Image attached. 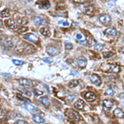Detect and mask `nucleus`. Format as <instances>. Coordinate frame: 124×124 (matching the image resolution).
Here are the masks:
<instances>
[{
	"label": "nucleus",
	"mask_w": 124,
	"mask_h": 124,
	"mask_svg": "<svg viewBox=\"0 0 124 124\" xmlns=\"http://www.w3.org/2000/svg\"><path fill=\"white\" fill-rule=\"evenodd\" d=\"M101 69L107 73H118L121 70L120 66L116 64H105L102 65Z\"/></svg>",
	"instance_id": "nucleus-1"
},
{
	"label": "nucleus",
	"mask_w": 124,
	"mask_h": 124,
	"mask_svg": "<svg viewBox=\"0 0 124 124\" xmlns=\"http://www.w3.org/2000/svg\"><path fill=\"white\" fill-rule=\"evenodd\" d=\"M65 114H66L70 119L75 120V121L76 122H79L81 120L80 115H79L76 111H75V110L73 109H67L66 111H65Z\"/></svg>",
	"instance_id": "nucleus-2"
},
{
	"label": "nucleus",
	"mask_w": 124,
	"mask_h": 124,
	"mask_svg": "<svg viewBox=\"0 0 124 124\" xmlns=\"http://www.w3.org/2000/svg\"><path fill=\"white\" fill-rule=\"evenodd\" d=\"M5 25L7 28H8L10 30L16 31L17 30V24L12 19H7V21H5Z\"/></svg>",
	"instance_id": "nucleus-3"
},
{
	"label": "nucleus",
	"mask_w": 124,
	"mask_h": 124,
	"mask_svg": "<svg viewBox=\"0 0 124 124\" xmlns=\"http://www.w3.org/2000/svg\"><path fill=\"white\" fill-rule=\"evenodd\" d=\"M113 105H114V103L111 99H104L103 102V106L104 110H106L108 112L111 110V108H113Z\"/></svg>",
	"instance_id": "nucleus-4"
},
{
	"label": "nucleus",
	"mask_w": 124,
	"mask_h": 124,
	"mask_svg": "<svg viewBox=\"0 0 124 124\" xmlns=\"http://www.w3.org/2000/svg\"><path fill=\"white\" fill-rule=\"evenodd\" d=\"M98 19H99L100 22L104 25L109 24L110 22H111V17L108 14H103L101 16H99V18Z\"/></svg>",
	"instance_id": "nucleus-5"
},
{
	"label": "nucleus",
	"mask_w": 124,
	"mask_h": 124,
	"mask_svg": "<svg viewBox=\"0 0 124 124\" xmlns=\"http://www.w3.org/2000/svg\"><path fill=\"white\" fill-rule=\"evenodd\" d=\"M76 63H77V65H78L79 67H80L81 69H84V68L86 67L87 60L85 59L84 56H80L76 60Z\"/></svg>",
	"instance_id": "nucleus-6"
},
{
	"label": "nucleus",
	"mask_w": 124,
	"mask_h": 124,
	"mask_svg": "<svg viewBox=\"0 0 124 124\" xmlns=\"http://www.w3.org/2000/svg\"><path fill=\"white\" fill-rule=\"evenodd\" d=\"M84 98H86L87 101L89 102H94L96 99V95L92 92H87L85 93Z\"/></svg>",
	"instance_id": "nucleus-7"
},
{
	"label": "nucleus",
	"mask_w": 124,
	"mask_h": 124,
	"mask_svg": "<svg viewBox=\"0 0 124 124\" xmlns=\"http://www.w3.org/2000/svg\"><path fill=\"white\" fill-rule=\"evenodd\" d=\"M25 38H26L28 41H32V42H37L38 41H39V38H38L35 34H32V33L27 34L26 36H25Z\"/></svg>",
	"instance_id": "nucleus-8"
},
{
	"label": "nucleus",
	"mask_w": 124,
	"mask_h": 124,
	"mask_svg": "<svg viewBox=\"0 0 124 124\" xmlns=\"http://www.w3.org/2000/svg\"><path fill=\"white\" fill-rule=\"evenodd\" d=\"M74 106H75V108H77V109H79V110H84V108L85 107V103L83 100L79 99L74 104Z\"/></svg>",
	"instance_id": "nucleus-9"
},
{
	"label": "nucleus",
	"mask_w": 124,
	"mask_h": 124,
	"mask_svg": "<svg viewBox=\"0 0 124 124\" xmlns=\"http://www.w3.org/2000/svg\"><path fill=\"white\" fill-rule=\"evenodd\" d=\"M46 52H47L50 55H56L59 51H58L56 48L53 47V46H48V47L46 48Z\"/></svg>",
	"instance_id": "nucleus-10"
},
{
	"label": "nucleus",
	"mask_w": 124,
	"mask_h": 124,
	"mask_svg": "<svg viewBox=\"0 0 124 124\" xmlns=\"http://www.w3.org/2000/svg\"><path fill=\"white\" fill-rule=\"evenodd\" d=\"M105 34L108 35L109 36H115L117 35V30L113 28H107L105 30Z\"/></svg>",
	"instance_id": "nucleus-11"
},
{
	"label": "nucleus",
	"mask_w": 124,
	"mask_h": 124,
	"mask_svg": "<svg viewBox=\"0 0 124 124\" xmlns=\"http://www.w3.org/2000/svg\"><path fill=\"white\" fill-rule=\"evenodd\" d=\"M90 80H91V82H92L93 84H94L96 85L100 84V78L97 75H94H94H90Z\"/></svg>",
	"instance_id": "nucleus-12"
},
{
	"label": "nucleus",
	"mask_w": 124,
	"mask_h": 124,
	"mask_svg": "<svg viewBox=\"0 0 124 124\" xmlns=\"http://www.w3.org/2000/svg\"><path fill=\"white\" fill-rule=\"evenodd\" d=\"M24 51H25V46L23 45L22 43H19L17 44L15 47V51L18 54H22V53H24Z\"/></svg>",
	"instance_id": "nucleus-13"
},
{
	"label": "nucleus",
	"mask_w": 124,
	"mask_h": 124,
	"mask_svg": "<svg viewBox=\"0 0 124 124\" xmlns=\"http://www.w3.org/2000/svg\"><path fill=\"white\" fill-rule=\"evenodd\" d=\"M22 107L24 108H26V109H28V111H30V112H36V111H37V109H36V107H34L33 105H31L30 103H23L22 104Z\"/></svg>",
	"instance_id": "nucleus-14"
},
{
	"label": "nucleus",
	"mask_w": 124,
	"mask_h": 124,
	"mask_svg": "<svg viewBox=\"0 0 124 124\" xmlns=\"http://www.w3.org/2000/svg\"><path fill=\"white\" fill-rule=\"evenodd\" d=\"M33 22H34L35 24L37 25V26H41V25L44 24V23L46 22V21L41 17H33Z\"/></svg>",
	"instance_id": "nucleus-15"
},
{
	"label": "nucleus",
	"mask_w": 124,
	"mask_h": 124,
	"mask_svg": "<svg viewBox=\"0 0 124 124\" xmlns=\"http://www.w3.org/2000/svg\"><path fill=\"white\" fill-rule=\"evenodd\" d=\"M40 33L44 36H49L51 35V31L48 28H41L40 29Z\"/></svg>",
	"instance_id": "nucleus-16"
},
{
	"label": "nucleus",
	"mask_w": 124,
	"mask_h": 124,
	"mask_svg": "<svg viewBox=\"0 0 124 124\" xmlns=\"http://www.w3.org/2000/svg\"><path fill=\"white\" fill-rule=\"evenodd\" d=\"M113 113H114V115H115L116 117H119V118H123V117H124L123 111L122 109H120V108H116V109L114 110Z\"/></svg>",
	"instance_id": "nucleus-17"
},
{
	"label": "nucleus",
	"mask_w": 124,
	"mask_h": 124,
	"mask_svg": "<svg viewBox=\"0 0 124 124\" xmlns=\"http://www.w3.org/2000/svg\"><path fill=\"white\" fill-rule=\"evenodd\" d=\"M19 83H20V84L22 85V86H31V85H32V82H31L29 79H24V78L19 79Z\"/></svg>",
	"instance_id": "nucleus-18"
},
{
	"label": "nucleus",
	"mask_w": 124,
	"mask_h": 124,
	"mask_svg": "<svg viewBox=\"0 0 124 124\" xmlns=\"http://www.w3.org/2000/svg\"><path fill=\"white\" fill-rule=\"evenodd\" d=\"M40 102L44 106H46V107H49V106H50V100L46 96L41 97V98H40Z\"/></svg>",
	"instance_id": "nucleus-19"
},
{
	"label": "nucleus",
	"mask_w": 124,
	"mask_h": 124,
	"mask_svg": "<svg viewBox=\"0 0 124 124\" xmlns=\"http://www.w3.org/2000/svg\"><path fill=\"white\" fill-rule=\"evenodd\" d=\"M32 119H33V121L36 123H43L44 122H45L44 118H42L41 117H40L39 115H36V114H34V115L32 116Z\"/></svg>",
	"instance_id": "nucleus-20"
},
{
	"label": "nucleus",
	"mask_w": 124,
	"mask_h": 124,
	"mask_svg": "<svg viewBox=\"0 0 124 124\" xmlns=\"http://www.w3.org/2000/svg\"><path fill=\"white\" fill-rule=\"evenodd\" d=\"M35 51V48L32 45H28L27 44V46H25V51L24 52L27 54H32Z\"/></svg>",
	"instance_id": "nucleus-21"
},
{
	"label": "nucleus",
	"mask_w": 124,
	"mask_h": 124,
	"mask_svg": "<svg viewBox=\"0 0 124 124\" xmlns=\"http://www.w3.org/2000/svg\"><path fill=\"white\" fill-rule=\"evenodd\" d=\"M3 46H4L5 49L10 50L13 47V42L11 40H6L4 41V44H3Z\"/></svg>",
	"instance_id": "nucleus-22"
},
{
	"label": "nucleus",
	"mask_w": 124,
	"mask_h": 124,
	"mask_svg": "<svg viewBox=\"0 0 124 124\" xmlns=\"http://www.w3.org/2000/svg\"><path fill=\"white\" fill-rule=\"evenodd\" d=\"M10 16V11L8 9H4L0 13V17H3V18H6V17H8Z\"/></svg>",
	"instance_id": "nucleus-23"
},
{
	"label": "nucleus",
	"mask_w": 124,
	"mask_h": 124,
	"mask_svg": "<svg viewBox=\"0 0 124 124\" xmlns=\"http://www.w3.org/2000/svg\"><path fill=\"white\" fill-rule=\"evenodd\" d=\"M6 117H7L6 111L5 110H3V108H0V122L4 121V120L6 119Z\"/></svg>",
	"instance_id": "nucleus-24"
},
{
	"label": "nucleus",
	"mask_w": 124,
	"mask_h": 124,
	"mask_svg": "<svg viewBox=\"0 0 124 124\" xmlns=\"http://www.w3.org/2000/svg\"><path fill=\"white\" fill-rule=\"evenodd\" d=\"M75 94H68V95L66 96L65 99H66V102L67 103H71L74 99H75Z\"/></svg>",
	"instance_id": "nucleus-25"
},
{
	"label": "nucleus",
	"mask_w": 124,
	"mask_h": 124,
	"mask_svg": "<svg viewBox=\"0 0 124 124\" xmlns=\"http://www.w3.org/2000/svg\"><path fill=\"white\" fill-rule=\"evenodd\" d=\"M18 22L20 23L21 25H27L28 23V19L27 17H21V18L18 19Z\"/></svg>",
	"instance_id": "nucleus-26"
},
{
	"label": "nucleus",
	"mask_w": 124,
	"mask_h": 124,
	"mask_svg": "<svg viewBox=\"0 0 124 124\" xmlns=\"http://www.w3.org/2000/svg\"><path fill=\"white\" fill-rule=\"evenodd\" d=\"M78 84H79V80H77V79H74V80H72L69 84V88H75Z\"/></svg>",
	"instance_id": "nucleus-27"
},
{
	"label": "nucleus",
	"mask_w": 124,
	"mask_h": 124,
	"mask_svg": "<svg viewBox=\"0 0 124 124\" xmlns=\"http://www.w3.org/2000/svg\"><path fill=\"white\" fill-rule=\"evenodd\" d=\"M17 98H18V99L22 100V101H23V102H27V103H30V100H29L28 98H27L26 97L21 95V94H17Z\"/></svg>",
	"instance_id": "nucleus-28"
},
{
	"label": "nucleus",
	"mask_w": 124,
	"mask_h": 124,
	"mask_svg": "<svg viewBox=\"0 0 124 124\" xmlns=\"http://www.w3.org/2000/svg\"><path fill=\"white\" fill-rule=\"evenodd\" d=\"M113 94H114V91L113 90V89H111V88L108 89V90L105 91V95H107V96L112 97V96H113Z\"/></svg>",
	"instance_id": "nucleus-29"
},
{
	"label": "nucleus",
	"mask_w": 124,
	"mask_h": 124,
	"mask_svg": "<svg viewBox=\"0 0 124 124\" xmlns=\"http://www.w3.org/2000/svg\"><path fill=\"white\" fill-rule=\"evenodd\" d=\"M40 6H41L43 8H48V7L50 6V3L49 2H46V1H44V2H40Z\"/></svg>",
	"instance_id": "nucleus-30"
},
{
	"label": "nucleus",
	"mask_w": 124,
	"mask_h": 124,
	"mask_svg": "<svg viewBox=\"0 0 124 124\" xmlns=\"http://www.w3.org/2000/svg\"><path fill=\"white\" fill-rule=\"evenodd\" d=\"M58 24L63 25V26H65V27L69 26V22H67V21H59V22H58Z\"/></svg>",
	"instance_id": "nucleus-31"
},
{
	"label": "nucleus",
	"mask_w": 124,
	"mask_h": 124,
	"mask_svg": "<svg viewBox=\"0 0 124 124\" xmlns=\"http://www.w3.org/2000/svg\"><path fill=\"white\" fill-rule=\"evenodd\" d=\"M92 12H93V7H87L86 9H85V13H87V14H89V15H91L92 14Z\"/></svg>",
	"instance_id": "nucleus-32"
},
{
	"label": "nucleus",
	"mask_w": 124,
	"mask_h": 124,
	"mask_svg": "<svg viewBox=\"0 0 124 124\" xmlns=\"http://www.w3.org/2000/svg\"><path fill=\"white\" fill-rule=\"evenodd\" d=\"M13 63L16 65H23V62L21 61H18V60H13Z\"/></svg>",
	"instance_id": "nucleus-33"
},
{
	"label": "nucleus",
	"mask_w": 124,
	"mask_h": 124,
	"mask_svg": "<svg viewBox=\"0 0 124 124\" xmlns=\"http://www.w3.org/2000/svg\"><path fill=\"white\" fill-rule=\"evenodd\" d=\"M42 61H43L44 62H46V63L50 64V63H51V62H52V59H51V58H50V57H46V58H43V59H42Z\"/></svg>",
	"instance_id": "nucleus-34"
},
{
	"label": "nucleus",
	"mask_w": 124,
	"mask_h": 124,
	"mask_svg": "<svg viewBox=\"0 0 124 124\" xmlns=\"http://www.w3.org/2000/svg\"><path fill=\"white\" fill-rule=\"evenodd\" d=\"M34 93L36 96H40V95H42L43 94V92L41 90H34Z\"/></svg>",
	"instance_id": "nucleus-35"
},
{
	"label": "nucleus",
	"mask_w": 124,
	"mask_h": 124,
	"mask_svg": "<svg viewBox=\"0 0 124 124\" xmlns=\"http://www.w3.org/2000/svg\"><path fill=\"white\" fill-rule=\"evenodd\" d=\"M112 55H113V52H105V53H103V56L105 58L111 57Z\"/></svg>",
	"instance_id": "nucleus-36"
},
{
	"label": "nucleus",
	"mask_w": 124,
	"mask_h": 124,
	"mask_svg": "<svg viewBox=\"0 0 124 124\" xmlns=\"http://www.w3.org/2000/svg\"><path fill=\"white\" fill-rule=\"evenodd\" d=\"M73 48V45L71 43H65V49L71 50Z\"/></svg>",
	"instance_id": "nucleus-37"
},
{
	"label": "nucleus",
	"mask_w": 124,
	"mask_h": 124,
	"mask_svg": "<svg viewBox=\"0 0 124 124\" xmlns=\"http://www.w3.org/2000/svg\"><path fill=\"white\" fill-rule=\"evenodd\" d=\"M120 98H121V101H120V104H121L123 107H124V94H121L120 95Z\"/></svg>",
	"instance_id": "nucleus-38"
},
{
	"label": "nucleus",
	"mask_w": 124,
	"mask_h": 124,
	"mask_svg": "<svg viewBox=\"0 0 124 124\" xmlns=\"http://www.w3.org/2000/svg\"><path fill=\"white\" fill-rule=\"evenodd\" d=\"M16 124H28L26 121L24 120H17L16 122Z\"/></svg>",
	"instance_id": "nucleus-39"
},
{
	"label": "nucleus",
	"mask_w": 124,
	"mask_h": 124,
	"mask_svg": "<svg viewBox=\"0 0 124 124\" xmlns=\"http://www.w3.org/2000/svg\"><path fill=\"white\" fill-rule=\"evenodd\" d=\"M28 30V28H22L21 29H19L18 30V32L19 33H22V32H27Z\"/></svg>",
	"instance_id": "nucleus-40"
},
{
	"label": "nucleus",
	"mask_w": 124,
	"mask_h": 124,
	"mask_svg": "<svg viewBox=\"0 0 124 124\" xmlns=\"http://www.w3.org/2000/svg\"><path fill=\"white\" fill-rule=\"evenodd\" d=\"M24 93H25V94H26V95H28V97L32 96V93H31L29 90H24Z\"/></svg>",
	"instance_id": "nucleus-41"
},
{
	"label": "nucleus",
	"mask_w": 124,
	"mask_h": 124,
	"mask_svg": "<svg viewBox=\"0 0 124 124\" xmlns=\"http://www.w3.org/2000/svg\"><path fill=\"white\" fill-rule=\"evenodd\" d=\"M79 43L80 44H82V45H88V42H87V41L86 40H82V41H79Z\"/></svg>",
	"instance_id": "nucleus-42"
},
{
	"label": "nucleus",
	"mask_w": 124,
	"mask_h": 124,
	"mask_svg": "<svg viewBox=\"0 0 124 124\" xmlns=\"http://www.w3.org/2000/svg\"><path fill=\"white\" fill-rule=\"evenodd\" d=\"M76 38L78 40L80 41V40H82L83 36H82V35H81V34H76Z\"/></svg>",
	"instance_id": "nucleus-43"
},
{
	"label": "nucleus",
	"mask_w": 124,
	"mask_h": 124,
	"mask_svg": "<svg viewBox=\"0 0 124 124\" xmlns=\"http://www.w3.org/2000/svg\"><path fill=\"white\" fill-rule=\"evenodd\" d=\"M102 48H103V46L102 45H97L96 46H95V49L96 50H102Z\"/></svg>",
	"instance_id": "nucleus-44"
},
{
	"label": "nucleus",
	"mask_w": 124,
	"mask_h": 124,
	"mask_svg": "<svg viewBox=\"0 0 124 124\" xmlns=\"http://www.w3.org/2000/svg\"><path fill=\"white\" fill-rule=\"evenodd\" d=\"M75 3H84V0H80V1H79V0H75Z\"/></svg>",
	"instance_id": "nucleus-45"
},
{
	"label": "nucleus",
	"mask_w": 124,
	"mask_h": 124,
	"mask_svg": "<svg viewBox=\"0 0 124 124\" xmlns=\"http://www.w3.org/2000/svg\"><path fill=\"white\" fill-rule=\"evenodd\" d=\"M71 73H72L71 75H76V74H77V72L75 70H72V71H71Z\"/></svg>",
	"instance_id": "nucleus-46"
},
{
	"label": "nucleus",
	"mask_w": 124,
	"mask_h": 124,
	"mask_svg": "<svg viewBox=\"0 0 124 124\" xmlns=\"http://www.w3.org/2000/svg\"><path fill=\"white\" fill-rule=\"evenodd\" d=\"M109 3V5H111V6H112V5H113V6L114 5V3H112L111 1H110V2H109V3Z\"/></svg>",
	"instance_id": "nucleus-47"
},
{
	"label": "nucleus",
	"mask_w": 124,
	"mask_h": 124,
	"mask_svg": "<svg viewBox=\"0 0 124 124\" xmlns=\"http://www.w3.org/2000/svg\"><path fill=\"white\" fill-rule=\"evenodd\" d=\"M3 27V22H2V21H0V28H2Z\"/></svg>",
	"instance_id": "nucleus-48"
},
{
	"label": "nucleus",
	"mask_w": 124,
	"mask_h": 124,
	"mask_svg": "<svg viewBox=\"0 0 124 124\" xmlns=\"http://www.w3.org/2000/svg\"><path fill=\"white\" fill-rule=\"evenodd\" d=\"M121 52H123V53H124V47L122 48V50H121Z\"/></svg>",
	"instance_id": "nucleus-49"
},
{
	"label": "nucleus",
	"mask_w": 124,
	"mask_h": 124,
	"mask_svg": "<svg viewBox=\"0 0 124 124\" xmlns=\"http://www.w3.org/2000/svg\"><path fill=\"white\" fill-rule=\"evenodd\" d=\"M123 43H124V37L123 38Z\"/></svg>",
	"instance_id": "nucleus-50"
},
{
	"label": "nucleus",
	"mask_w": 124,
	"mask_h": 124,
	"mask_svg": "<svg viewBox=\"0 0 124 124\" xmlns=\"http://www.w3.org/2000/svg\"><path fill=\"white\" fill-rule=\"evenodd\" d=\"M0 41H1V38H0Z\"/></svg>",
	"instance_id": "nucleus-51"
}]
</instances>
